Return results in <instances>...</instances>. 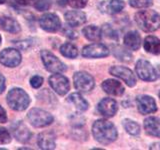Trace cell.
Here are the masks:
<instances>
[{
	"mask_svg": "<svg viewBox=\"0 0 160 150\" xmlns=\"http://www.w3.org/2000/svg\"><path fill=\"white\" fill-rule=\"evenodd\" d=\"M92 134L96 141L101 144H110L117 139V130L110 121L99 119L92 126Z\"/></svg>",
	"mask_w": 160,
	"mask_h": 150,
	"instance_id": "cell-1",
	"label": "cell"
},
{
	"mask_svg": "<svg viewBox=\"0 0 160 150\" xmlns=\"http://www.w3.org/2000/svg\"><path fill=\"white\" fill-rule=\"evenodd\" d=\"M135 21L144 32H154L160 27V16L154 10H142L135 14Z\"/></svg>",
	"mask_w": 160,
	"mask_h": 150,
	"instance_id": "cell-2",
	"label": "cell"
},
{
	"mask_svg": "<svg viewBox=\"0 0 160 150\" xmlns=\"http://www.w3.org/2000/svg\"><path fill=\"white\" fill-rule=\"evenodd\" d=\"M7 103L9 107L15 111H23L30 104L29 95L21 88H12L7 94Z\"/></svg>",
	"mask_w": 160,
	"mask_h": 150,
	"instance_id": "cell-3",
	"label": "cell"
},
{
	"mask_svg": "<svg viewBox=\"0 0 160 150\" xmlns=\"http://www.w3.org/2000/svg\"><path fill=\"white\" fill-rule=\"evenodd\" d=\"M27 118L30 124L34 127H45L53 122V116L49 112L40 108H32L27 113Z\"/></svg>",
	"mask_w": 160,
	"mask_h": 150,
	"instance_id": "cell-4",
	"label": "cell"
},
{
	"mask_svg": "<svg viewBox=\"0 0 160 150\" xmlns=\"http://www.w3.org/2000/svg\"><path fill=\"white\" fill-rule=\"evenodd\" d=\"M41 59L46 70L52 73H61L66 70V65H65L61 60H59L55 55L48 51V50H42Z\"/></svg>",
	"mask_w": 160,
	"mask_h": 150,
	"instance_id": "cell-5",
	"label": "cell"
},
{
	"mask_svg": "<svg viewBox=\"0 0 160 150\" xmlns=\"http://www.w3.org/2000/svg\"><path fill=\"white\" fill-rule=\"evenodd\" d=\"M135 71H136L138 77L144 81H155L158 77V74L155 68L152 66V64L143 59L137 61Z\"/></svg>",
	"mask_w": 160,
	"mask_h": 150,
	"instance_id": "cell-6",
	"label": "cell"
},
{
	"mask_svg": "<svg viewBox=\"0 0 160 150\" xmlns=\"http://www.w3.org/2000/svg\"><path fill=\"white\" fill-rule=\"evenodd\" d=\"M74 87L76 88L79 92L87 93L94 88V79L93 77L87 72H76L73 76Z\"/></svg>",
	"mask_w": 160,
	"mask_h": 150,
	"instance_id": "cell-7",
	"label": "cell"
},
{
	"mask_svg": "<svg viewBox=\"0 0 160 150\" xmlns=\"http://www.w3.org/2000/svg\"><path fill=\"white\" fill-rule=\"evenodd\" d=\"M21 62V54L15 48H5L0 52V63L6 67H16Z\"/></svg>",
	"mask_w": 160,
	"mask_h": 150,
	"instance_id": "cell-8",
	"label": "cell"
},
{
	"mask_svg": "<svg viewBox=\"0 0 160 150\" xmlns=\"http://www.w3.org/2000/svg\"><path fill=\"white\" fill-rule=\"evenodd\" d=\"M48 81H49L50 87H51L57 94L61 95V96L68 93V91L70 90L69 80L62 74L54 73L53 75H51V76L49 77Z\"/></svg>",
	"mask_w": 160,
	"mask_h": 150,
	"instance_id": "cell-9",
	"label": "cell"
},
{
	"mask_svg": "<svg viewBox=\"0 0 160 150\" xmlns=\"http://www.w3.org/2000/svg\"><path fill=\"white\" fill-rule=\"evenodd\" d=\"M82 56L85 58H102L109 55V49L101 43H93L82 49Z\"/></svg>",
	"mask_w": 160,
	"mask_h": 150,
	"instance_id": "cell-10",
	"label": "cell"
},
{
	"mask_svg": "<svg viewBox=\"0 0 160 150\" xmlns=\"http://www.w3.org/2000/svg\"><path fill=\"white\" fill-rule=\"evenodd\" d=\"M109 72L115 77L122 79L129 87H133L136 85V77L134 76L133 72L127 67L124 66H112L109 69Z\"/></svg>",
	"mask_w": 160,
	"mask_h": 150,
	"instance_id": "cell-11",
	"label": "cell"
},
{
	"mask_svg": "<svg viewBox=\"0 0 160 150\" xmlns=\"http://www.w3.org/2000/svg\"><path fill=\"white\" fill-rule=\"evenodd\" d=\"M40 27L47 32H56L61 27V22L58 16L54 13H46L39 19Z\"/></svg>",
	"mask_w": 160,
	"mask_h": 150,
	"instance_id": "cell-12",
	"label": "cell"
},
{
	"mask_svg": "<svg viewBox=\"0 0 160 150\" xmlns=\"http://www.w3.org/2000/svg\"><path fill=\"white\" fill-rule=\"evenodd\" d=\"M138 111L141 114H150L154 113L157 110L156 102L149 95H140L136 99Z\"/></svg>",
	"mask_w": 160,
	"mask_h": 150,
	"instance_id": "cell-13",
	"label": "cell"
},
{
	"mask_svg": "<svg viewBox=\"0 0 160 150\" xmlns=\"http://www.w3.org/2000/svg\"><path fill=\"white\" fill-rule=\"evenodd\" d=\"M11 130H12L13 136L21 143L28 142L32 136L31 131H30L28 127L22 121L14 122L11 125Z\"/></svg>",
	"mask_w": 160,
	"mask_h": 150,
	"instance_id": "cell-14",
	"label": "cell"
},
{
	"mask_svg": "<svg viewBox=\"0 0 160 150\" xmlns=\"http://www.w3.org/2000/svg\"><path fill=\"white\" fill-rule=\"evenodd\" d=\"M97 109L99 113L104 117H112L117 112L118 105L117 102L112 98H103L98 103Z\"/></svg>",
	"mask_w": 160,
	"mask_h": 150,
	"instance_id": "cell-15",
	"label": "cell"
},
{
	"mask_svg": "<svg viewBox=\"0 0 160 150\" xmlns=\"http://www.w3.org/2000/svg\"><path fill=\"white\" fill-rule=\"evenodd\" d=\"M55 134L52 131H44L38 135L37 144L40 149L43 150H51L56 146L55 143Z\"/></svg>",
	"mask_w": 160,
	"mask_h": 150,
	"instance_id": "cell-16",
	"label": "cell"
},
{
	"mask_svg": "<svg viewBox=\"0 0 160 150\" xmlns=\"http://www.w3.org/2000/svg\"><path fill=\"white\" fill-rule=\"evenodd\" d=\"M64 17L66 23L71 27H77L86 22V14L82 11H78V10L66 12Z\"/></svg>",
	"mask_w": 160,
	"mask_h": 150,
	"instance_id": "cell-17",
	"label": "cell"
},
{
	"mask_svg": "<svg viewBox=\"0 0 160 150\" xmlns=\"http://www.w3.org/2000/svg\"><path fill=\"white\" fill-rule=\"evenodd\" d=\"M102 89L109 95L113 96H121L124 93V87L123 85L117 80L114 79H107L102 82Z\"/></svg>",
	"mask_w": 160,
	"mask_h": 150,
	"instance_id": "cell-18",
	"label": "cell"
},
{
	"mask_svg": "<svg viewBox=\"0 0 160 150\" xmlns=\"http://www.w3.org/2000/svg\"><path fill=\"white\" fill-rule=\"evenodd\" d=\"M125 3L122 0H109L99 4L100 11L107 14H117L124 8Z\"/></svg>",
	"mask_w": 160,
	"mask_h": 150,
	"instance_id": "cell-19",
	"label": "cell"
},
{
	"mask_svg": "<svg viewBox=\"0 0 160 150\" xmlns=\"http://www.w3.org/2000/svg\"><path fill=\"white\" fill-rule=\"evenodd\" d=\"M0 28L3 29L6 32L14 33V34L19 33L20 30H21L20 24L18 23L17 20L9 16L0 17Z\"/></svg>",
	"mask_w": 160,
	"mask_h": 150,
	"instance_id": "cell-20",
	"label": "cell"
},
{
	"mask_svg": "<svg viewBox=\"0 0 160 150\" xmlns=\"http://www.w3.org/2000/svg\"><path fill=\"white\" fill-rule=\"evenodd\" d=\"M144 128L147 134L160 138V119L157 117H148L144 120Z\"/></svg>",
	"mask_w": 160,
	"mask_h": 150,
	"instance_id": "cell-21",
	"label": "cell"
},
{
	"mask_svg": "<svg viewBox=\"0 0 160 150\" xmlns=\"http://www.w3.org/2000/svg\"><path fill=\"white\" fill-rule=\"evenodd\" d=\"M141 43L140 35L136 31H130L125 34L124 36V44L130 50H138Z\"/></svg>",
	"mask_w": 160,
	"mask_h": 150,
	"instance_id": "cell-22",
	"label": "cell"
},
{
	"mask_svg": "<svg viewBox=\"0 0 160 150\" xmlns=\"http://www.w3.org/2000/svg\"><path fill=\"white\" fill-rule=\"evenodd\" d=\"M82 33L85 36V38L90 40V41L97 42L101 40L102 37V31L95 25H89V26H85L82 29Z\"/></svg>",
	"mask_w": 160,
	"mask_h": 150,
	"instance_id": "cell-23",
	"label": "cell"
},
{
	"mask_svg": "<svg viewBox=\"0 0 160 150\" xmlns=\"http://www.w3.org/2000/svg\"><path fill=\"white\" fill-rule=\"evenodd\" d=\"M144 49L151 54H160V39L156 36H147L144 40Z\"/></svg>",
	"mask_w": 160,
	"mask_h": 150,
	"instance_id": "cell-24",
	"label": "cell"
},
{
	"mask_svg": "<svg viewBox=\"0 0 160 150\" xmlns=\"http://www.w3.org/2000/svg\"><path fill=\"white\" fill-rule=\"evenodd\" d=\"M68 101L70 103H72L75 107H76L79 111H86L88 109V102L85 100L81 94L79 93H72L69 95Z\"/></svg>",
	"mask_w": 160,
	"mask_h": 150,
	"instance_id": "cell-25",
	"label": "cell"
},
{
	"mask_svg": "<svg viewBox=\"0 0 160 150\" xmlns=\"http://www.w3.org/2000/svg\"><path fill=\"white\" fill-rule=\"evenodd\" d=\"M60 53L66 58H76L78 55L77 47L73 45L72 43H64L60 46Z\"/></svg>",
	"mask_w": 160,
	"mask_h": 150,
	"instance_id": "cell-26",
	"label": "cell"
},
{
	"mask_svg": "<svg viewBox=\"0 0 160 150\" xmlns=\"http://www.w3.org/2000/svg\"><path fill=\"white\" fill-rule=\"evenodd\" d=\"M123 127L126 130V132L130 135H138L140 133V126L139 124L136 123L133 120L130 119H124L122 121Z\"/></svg>",
	"mask_w": 160,
	"mask_h": 150,
	"instance_id": "cell-27",
	"label": "cell"
},
{
	"mask_svg": "<svg viewBox=\"0 0 160 150\" xmlns=\"http://www.w3.org/2000/svg\"><path fill=\"white\" fill-rule=\"evenodd\" d=\"M102 35H104L105 38H108L110 40H118V35L114 31V29L110 25H104L102 29Z\"/></svg>",
	"mask_w": 160,
	"mask_h": 150,
	"instance_id": "cell-28",
	"label": "cell"
},
{
	"mask_svg": "<svg viewBox=\"0 0 160 150\" xmlns=\"http://www.w3.org/2000/svg\"><path fill=\"white\" fill-rule=\"evenodd\" d=\"M114 53L115 55H116V57L119 59V60H122V61H131V59H132V56L130 55V53H128L126 50L123 49V48H115L114 50Z\"/></svg>",
	"mask_w": 160,
	"mask_h": 150,
	"instance_id": "cell-29",
	"label": "cell"
},
{
	"mask_svg": "<svg viewBox=\"0 0 160 150\" xmlns=\"http://www.w3.org/2000/svg\"><path fill=\"white\" fill-rule=\"evenodd\" d=\"M129 4L134 8H147L152 5V0H129Z\"/></svg>",
	"mask_w": 160,
	"mask_h": 150,
	"instance_id": "cell-30",
	"label": "cell"
},
{
	"mask_svg": "<svg viewBox=\"0 0 160 150\" xmlns=\"http://www.w3.org/2000/svg\"><path fill=\"white\" fill-rule=\"evenodd\" d=\"M51 0H36L34 3V7L38 11H46L51 7Z\"/></svg>",
	"mask_w": 160,
	"mask_h": 150,
	"instance_id": "cell-31",
	"label": "cell"
},
{
	"mask_svg": "<svg viewBox=\"0 0 160 150\" xmlns=\"http://www.w3.org/2000/svg\"><path fill=\"white\" fill-rule=\"evenodd\" d=\"M11 135L6 128L0 127V145H5L11 142Z\"/></svg>",
	"mask_w": 160,
	"mask_h": 150,
	"instance_id": "cell-32",
	"label": "cell"
},
{
	"mask_svg": "<svg viewBox=\"0 0 160 150\" xmlns=\"http://www.w3.org/2000/svg\"><path fill=\"white\" fill-rule=\"evenodd\" d=\"M88 0H67V3L73 8L81 9L86 6Z\"/></svg>",
	"mask_w": 160,
	"mask_h": 150,
	"instance_id": "cell-33",
	"label": "cell"
},
{
	"mask_svg": "<svg viewBox=\"0 0 160 150\" xmlns=\"http://www.w3.org/2000/svg\"><path fill=\"white\" fill-rule=\"evenodd\" d=\"M43 84V78L39 75H35L33 76L31 79H30V85L33 87V88H39L41 85Z\"/></svg>",
	"mask_w": 160,
	"mask_h": 150,
	"instance_id": "cell-34",
	"label": "cell"
},
{
	"mask_svg": "<svg viewBox=\"0 0 160 150\" xmlns=\"http://www.w3.org/2000/svg\"><path fill=\"white\" fill-rule=\"evenodd\" d=\"M63 33H64L65 35H66L67 37L71 38V39H73V38H76V37H77V34H76V32L72 31L71 26H69L68 28H64V29H63Z\"/></svg>",
	"mask_w": 160,
	"mask_h": 150,
	"instance_id": "cell-35",
	"label": "cell"
},
{
	"mask_svg": "<svg viewBox=\"0 0 160 150\" xmlns=\"http://www.w3.org/2000/svg\"><path fill=\"white\" fill-rule=\"evenodd\" d=\"M7 121V115L5 109L0 105V123H5Z\"/></svg>",
	"mask_w": 160,
	"mask_h": 150,
	"instance_id": "cell-36",
	"label": "cell"
},
{
	"mask_svg": "<svg viewBox=\"0 0 160 150\" xmlns=\"http://www.w3.org/2000/svg\"><path fill=\"white\" fill-rule=\"evenodd\" d=\"M15 2L19 5H23V6H26V5H31L35 3L36 0H14Z\"/></svg>",
	"mask_w": 160,
	"mask_h": 150,
	"instance_id": "cell-37",
	"label": "cell"
},
{
	"mask_svg": "<svg viewBox=\"0 0 160 150\" xmlns=\"http://www.w3.org/2000/svg\"><path fill=\"white\" fill-rule=\"evenodd\" d=\"M6 87V83H5V78L2 74H0V94H2Z\"/></svg>",
	"mask_w": 160,
	"mask_h": 150,
	"instance_id": "cell-38",
	"label": "cell"
},
{
	"mask_svg": "<svg viewBox=\"0 0 160 150\" xmlns=\"http://www.w3.org/2000/svg\"><path fill=\"white\" fill-rule=\"evenodd\" d=\"M149 148L150 149H160V142H156V143L152 144Z\"/></svg>",
	"mask_w": 160,
	"mask_h": 150,
	"instance_id": "cell-39",
	"label": "cell"
},
{
	"mask_svg": "<svg viewBox=\"0 0 160 150\" xmlns=\"http://www.w3.org/2000/svg\"><path fill=\"white\" fill-rule=\"evenodd\" d=\"M56 1H57V3H58L59 5H61V6H64V5L66 4L67 0H56Z\"/></svg>",
	"mask_w": 160,
	"mask_h": 150,
	"instance_id": "cell-40",
	"label": "cell"
},
{
	"mask_svg": "<svg viewBox=\"0 0 160 150\" xmlns=\"http://www.w3.org/2000/svg\"><path fill=\"white\" fill-rule=\"evenodd\" d=\"M5 2H7V0H0V4H4Z\"/></svg>",
	"mask_w": 160,
	"mask_h": 150,
	"instance_id": "cell-41",
	"label": "cell"
},
{
	"mask_svg": "<svg viewBox=\"0 0 160 150\" xmlns=\"http://www.w3.org/2000/svg\"><path fill=\"white\" fill-rule=\"evenodd\" d=\"M1 42H2V38H1V35H0V45H1Z\"/></svg>",
	"mask_w": 160,
	"mask_h": 150,
	"instance_id": "cell-42",
	"label": "cell"
},
{
	"mask_svg": "<svg viewBox=\"0 0 160 150\" xmlns=\"http://www.w3.org/2000/svg\"><path fill=\"white\" fill-rule=\"evenodd\" d=\"M159 98H160V92H159Z\"/></svg>",
	"mask_w": 160,
	"mask_h": 150,
	"instance_id": "cell-43",
	"label": "cell"
}]
</instances>
